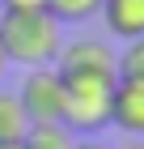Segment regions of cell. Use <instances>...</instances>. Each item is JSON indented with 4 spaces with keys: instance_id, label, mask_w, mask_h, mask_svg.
Instances as JSON below:
<instances>
[{
    "instance_id": "cell-1",
    "label": "cell",
    "mask_w": 144,
    "mask_h": 149,
    "mask_svg": "<svg viewBox=\"0 0 144 149\" xmlns=\"http://www.w3.org/2000/svg\"><path fill=\"white\" fill-rule=\"evenodd\" d=\"M64 26L51 17L47 9L38 13H0V43L9 64L30 68H55V56L64 47Z\"/></svg>"
},
{
    "instance_id": "cell-2",
    "label": "cell",
    "mask_w": 144,
    "mask_h": 149,
    "mask_svg": "<svg viewBox=\"0 0 144 149\" xmlns=\"http://www.w3.org/2000/svg\"><path fill=\"white\" fill-rule=\"evenodd\" d=\"M64 81V115L59 124L72 132L76 141L102 136L110 128V98H114V72H76Z\"/></svg>"
},
{
    "instance_id": "cell-3",
    "label": "cell",
    "mask_w": 144,
    "mask_h": 149,
    "mask_svg": "<svg viewBox=\"0 0 144 149\" xmlns=\"http://www.w3.org/2000/svg\"><path fill=\"white\" fill-rule=\"evenodd\" d=\"M13 94H17L30 124H59V115H64V81H59L55 68H30Z\"/></svg>"
},
{
    "instance_id": "cell-4",
    "label": "cell",
    "mask_w": 144,
    "mask_h": 149,
    "mask_svg": "<svg viewBox=\"0 0 144 149\" xmlns=\"http://www.w3.org/2000/svg\"><path fill=\"white\" fill-rule=\"evenodd\" d=\"M110 128L123 136H144V81H114Z\"/></svg>"
},
{
    "instance_id": "cell-5",
    "label": "cell",
    "mask_w": 144,
    "mask_h": 149,
    "mask_svg": "<svg viewBox=\"0 0 144 149\" xmlns=\"http://www.w3.org/2000/svg\"><path fill=\"white\" fill-rule=\"evenodd\" d=\"M98 13L114 38H123V43L144 38V0H102Z\"/></svg>"
},
{
    "instance_id": "cell-6",
    "label": "cell",
    "mask_w": 144,
    "mask_h": 149,
    "mask_svg": "<svg viewBox=\"0 0 144 149\" xmlns=\"http://www.w3.org/2000/svg\"><path fill=\"white\" fill-rule=\"evenodd\" d=\"M25 128H30V119H25L17 94L0 85V145H21Z\"/></svg>"
},
{
    "instance_id": "cell-7",
    "label": "cell",
    "mask_w": 144,
    "mask_h": 149,
    "mask_svg": "<svg viewBox=\"0 0 144 149\" xmlns=\"http://www.w3.org/2000/svg\"><path fill=\"white\" fill-rule=\"evenodd\" d=\"M76 136L64 124H30L21 136V149H72Z\"/></svg>"
},
{
    "instance_id": "cell-8",
    "label": "cell",
    "mask_w": 144,
    "mask_h": 149,
    "mask_svg": "<svg viewBox=\"0 0 144 149\" xmlns=\"http://www.w3.org/2000/svg\"><path fill=\"white\" fill-rule=\"evenodd\" d=\"M98 4L102 0H47V13H51L59 26H76V22L98 17Z\"/></svg>"
},
{
    "instance_id": "cell-9",
    "label": "cell",
    "mask_w": 144,
    "mask_h": 149,
    "mask_svg": "<svg viewBox=\"0 0 144 149\" xmlns=\"http://www.w3.org/2000/svg\"><path fill=\"white\" fill-rule=\"evenodd\" d=\"M0 9L4 13H38V9H47V0H0Z\"/></svg>"
},
{
    "instance_id": "cell-10",
    "label": "cell",
    "mask_w": 144,
    "mask_h": 149,
    "mask_svg": "<svg viewBox=\"0 0 144 149\" xmlns=\"http://www.w3.org/2000/svg\"><path fill=\"white\" fill-rule=\"evenodd\" d=\"M72 149H110V145H106L102 136H85V141H76Z\"/></svg>"
},
{
    "instance_id": "cell-11",
    "label": "cell",
    "mask_w": 144,
    "mask_h": 149,
    "mask_svg": "<svg viewBox=\"0 0 144 149\" xmlns=\"http://www.w3.org/2000/svg\"><path fill=\"white\" fill-rule=\"evenodd\" d=\"M114 149H144V136H123Z\"/></svg>"
},
{
    "instance_id": "cell-12",
    "label": "cell",
    "mask_w": 144,
    "mask_h": 149,
    "mask_svg": "<svg viewBox=\"0 0 144 149\" xmlns=\"http://www.w3.org/2000/svg\"><path fill=\"white\" fill-rule=\"evenodd\" d=\"M4 72H9V56H4V43H0V81H4Z\"/></svg>"
},
{
    "instance_id": "cell-13",
    "label": "cell",
    "mask_w": 144,
    "mask_h": 149,
    "mask_svg": "<svg viewBox=\"0 0 144 149\" xmlns=\"http://www.w3.org/2000/svg\"><path fill=\"white\" fill-rule=\"evenodd\" d=\"M0 149H21V145H0Z\"/></svg>"
}]
</instances>
